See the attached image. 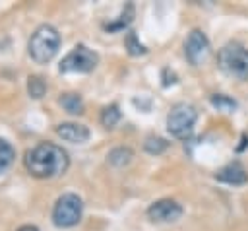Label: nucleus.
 <instances>
[{"label":"nucleus","mask_w":248,"mask_h":231,"mask_svg":"<svg viewBox=\"0 0 248 231\" xmlns=\"http://www.w3.org/2000/svg\"><path fill=\"white\" fill-rule=\"evenodd\" d=\"M81 212H83L81 198L74 192H66L56 200L52 208V221L56 227H74L79 223Z\"/></svg>","instance_id":"39448f33"},{"label":"nucleus","mask_w":248,"mask_h":231,"mask_svg":"<svg viewBox=\"0 0 248 231\" xmlns=\"http://www.w3.org/2000/svg\"><path fill=\"white\" fill-rule=\"evenodd\" d=\"M211 103L217 107V109H221V111H232V109H236V103H234V99H231V97H227V95H213L211 97Z\"/></svg>","instance_id":"f3484780"},{"label":"nucleus","mask_w":248,"mask_h":231,"mask_svg":"<svg viewBox=\"0 0 248 231\" xmlns=\"http://www.w3.org/2000/svg\"><path fill=\"white\" fill-rule=\"evenodd\" d=\"M219 68L236 80H248V49L238 43H227L217 54Z\"/></svg>","instance_id":"7ed1b4c3"},{"label":"nucleus","mask_w":248,"mask_h":231,"mask_svg":"<svg viewBox=\"0 0 248 231\" xmlns=\"http://www.w3.org/2000/svg\"><path fill=\"white\" fill-rule=\"evenodd\" d=\"M217 181H221V182H227V184H244L246 181H248V173H246V169L240 165V163H229V165H225L217 175Z\"/></svg>","instance_id":"9d476101"},{"label":"nucleus","mask_w":248,"mask_h":231,"mask_svg":"<svg viewBox=\"0 0 248 231\" xmlns=\"http://www.w3.org/2000/svg\"><path fill=\"white\" fill-rule=\"evenodd\" d=\"M27 91H29V95L33 99H41L45 95V91H46L45 80L41 76H29L27 78Z\"/></svg>","instance_id":"4468645a"},{"label":"nucleus","mask_w":248,"mask_h":231,"mask_svg":"<svg viewBox=\"0 0 248 231\" xmlns=\"http://www.w3.org/2000/svg\"><path fill=\"white\" fill-rule=\"evenodd\" d=\"M132 157H134V151L128 146H118V148L110 149L108 155H107V159L112 167H124L132 161Z\"/></svg>","instance_id":"9b49d317"},{"label":"nucleus","mask_w":248,"mask_h":231,"mask_svg":"<svg viewBox=\"0 0 248 231\" xmlns=\"http://www.w3.org/2000/svg\"><path fill=\"white\" fill-rule=\"evenodd\" d=\"M126 47H128V52L130 54H145V47L141 45V43H138V37L130 31L128 33V37H126Z\"/></svg>","instance_id":"a211bd4d"},{"label":"nucleus","mask_w":248,"mask_h":231,"mask_svg":"<svg viewBox=\"0 0 248 231\" xmlns=\"http://www.w3.org/2000/svg\"><path fill=\"white\" fill-rule=\"evenodd\" d=\"M118 120H120V109H118V105L112 103V105H108V107L103 109V113H101V124L105 128H112Z\"/></svg>","instance_id":"2eb2a0df"},{"label":"nucleus","mask_w":248,"mask_h":231,"mask_svg":"<svg viewBox=\"0 0 248 231\" xmlns=\"http://www.w3.org/2000/svg\"><path fill=\"white\" fill-rule=\"evenodd\" d=\"M56 134L70 144H83L89 140V128L79 122H62L56 126Z\"/></svg>","instance_id":"1a4fd4ad"},{"label":"nucleus","mask_w":248,"mask_h":231,"mask_svg":"<svg viewBox=\"0 0 248 231\" xmlns=\"http://www.w3.org/2000/svg\"><path fill=\"white\" fill-rule=\"evenodd\" d=\"M198 118V111L188 105V103H176L170 107L169 115H167V130L170 136L178 138V140H186L196 124Z\"/></svg>","instance_id":"20e7f679"},{"label":"nucleus","mask_w":248,"mask_h":231,"mask_svg":"<svg viewBox=\"0 0 248 231\" xmlns=\"http://www.w3.org/2000/svg\"><path fill=\"white\" fill-rule=\"evenodd\" d=\"M182 215V206L176 200L163 198L147 208V217L155 223H172Z\"/></svg>","instance_id":"6e6552de"},{"label":"nucleus","mask_w":248,"mask_h":231,"mask_svg":"<svg viewBox=\"0 0 248 231\" xmlns=\"http://www.w3.org/2000/svg\"><path fill=\"white\" fill-rule=\"evenodd\" d=\"M70 165L66 149L52 142H41L25 153V169L35 179H54L64 175Z\"/></svg>","instance_id":"f257e3e1"},{"label":"nucleus","mask_w":248,"mask_h":231,"mask_svg":"<svg viewBox=\"0 0 248 231\" xmlns=\"http://www.w3.org/2000/svg\"><path fill=\"white\" fill-rule=\"evenodd\" d=\"M14 159H16V149H14V146H12L8 140L0 138V175H2L6 169H10V165L14 163Z\"/></svg>","instance_id":"ddd939ff"},{"label":"nucleus","mask_w":248,"mask_h":231,"mask_svg":"<svg viewBox=\"0 0 248 231\" xmlns=\"http://www.w3.org/2000/svg\"><path fill=\"white\" fill-rule=\"evenodd\" d=\"M17 231H39V229H37L35 225H21Z\"/></svg>","instance_id":"6ab92c4d"},{"label":"nucleus","mask_w":248,"mask_h":231,"mask_svg":"<svg viewBox=\"0 0 248 231\" xmlns=\"http://www.w3.org/2000/svg\"><path fill=\"white\" fill-rule=\"evenodd\" d=\"M58 103L70 113V115H81L83 113V99L78 93H62Z\"/></svg>","instance_id":"f8f14e48"},{"label":"nucleus","mask_w":248,"mask_h":231,"mask_svg":"<svg viewBox=\"0 0 248 231\" xmlns=\"http://www.w3.org/2000/svg\"><path fill=\"white\" fill-rule=\"evenodd\" d=\"M58 47H60V35L56 27L43 23L31 33L27 43V52L37 64H46L54 58V54L58 52Z\"/></svg>","instance_id":"f03ea898"},{"label":"nucleus","mask_w":248,"mask_h":231,"mask_svg":"<svg viewBox=\"0 0 248 231\" xmlns=\"http://www.w3.org/2000/svg\"><path fill=\"white\" fill-rule=\"evenodd\" d=\"M143 148H145V151H147V153L159 155V153H163V151L169 148V142H167V140H163V138H159V136H149V138L145 140Z\"/></svg>","instance_id":"dca6fc26"},{"label":"nucleus","mask_w":248,"mask_h":231,"mask_svg":"<svg viewBox=\"0 0 248 231\" xmlns=\"http://www.w3.org/2000/svg\"><path fill=\"white\" fill-rule=\"evenodd\" d=\"M99 62L97 52H93L91 49H87L85 45H76L60 62L58 70L62 74H70V72H78V74H87L91 70H95Z\"/></svg>","instance_id":"423d86ee"},{"label":"nucleus","mask_w":248,"mask_h":231,"mask_svg":"<svg viewBox=\"0 0 248 231\" xmlns=\"http://www.w3.org/2000/svg\"><path fill=\"white\" fill-rule=\"evenodd\" d=\"M184 54L190 60V64H194V66H198L205 60V56L209 54V41L202 29L190 31V35L184 43Z\"/></svg>","instance_id":"0eeeda50"}]
</instances>
